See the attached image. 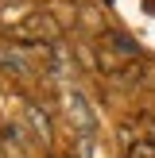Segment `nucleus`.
<instances>
[{
	"label": "nucleus",
	"instance_id": "nucleus-4",
	"mask_svg": "<svg viewBox=\"0 0 155 158\" xmlns=\"http://www.w3.org/2000/svg\"><path fill=\"white\" fill-rule=\"evenodd\" d=\"M27 123H31V131H35V139L51 143V116H46L39 104H27Z\"/></svg>",
	"mask_w": 155,
	"mask_h": 158
},
{
	"label": "nucleus",
	"instance_id": "nucleus-1",
	"mask_svg": "<svg viewBox=\"0 0 155 158\" xmlns=\"http://www.w3.org/2000/svg\"><path fill=\"white\" fill-rule=\"evenodd\" d=\"M12 43H43V46H54L62 39V23L54 19L51 12H31V15H23L20 23H12Z\"/></svg>",
	"mask_w": 155,
	"mask_h": 158
},
{
	"label": "nucleus",
	"instance_id": "nucleus-2",
	"mask_svg": "<svg viewBox=\"0 0 155 158\" xmlns=\"http://www.w3.org/2000/svg\"><path fill=\"white\" fill-rule=\"evenodd\" d=\"M62 97H66V116H70V123H74V135L78 139L82 135H97V116H93V104L85 100V93L70 85Z\"/></svg>",
	"mask_w": 155,
	"mask_h": 158
},
{
	"label": "nucleus",
	"instance_id": "nucleus-6",
	"mask_svg": "<svg viewBox=\"0 0 155 158\" xmlns=\"http://www.w3.org/2000/svg\"><path fill=\"white\" fill-rule=\"evenodd\" d=\"M0 158H4V154H0Z\"/></svg>",
	"mask_w": 155,
	"mask_h": 158
},
{
	"label": "nucleus",
	"instance_id": "nucleus-3",
	"mask_svg": "<svg viewBox=\"0 0 155 158\" xmlns=\"http://www.w3.org/2000/svg\"><path fill=\"white\" fill-rule=\"evenodd\" d=\"M0 69L4 73H12V77H31L35 73V62L27 58V50H23L20 43H0Z\"/></svg>",
	"mask_w": 155,
	"mask_h": 158
},
{
	"label": "nucleus",
	"instance_id": "nucleus-5",
	"mask_svg": "<svg viewBox=\"0 0 155 158\" xmlns=\"http://www.w3.org/2000/svg\"><path fill=\"white\" fill-rule=\"evenodd\" d=\"M147 81H151V85H155V73H151V77H147Z\"/></svg>",
	"mask_w": 155,
	"mask_h": 158
}]
</instances>
